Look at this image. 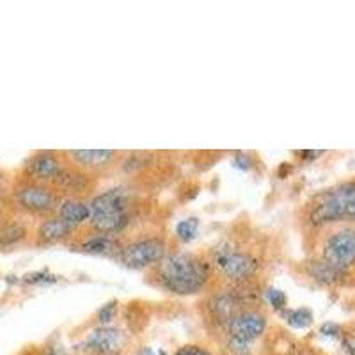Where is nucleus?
Masks as SVG:
<instances>
[{
    "instance_id": "f257e3e1",
    "label": "nucleus",
    "mask_w": 355,
    "mask_h": 355,
    "mask_svg": "<svg viewBox=\"0 0 355 355\" xmlns=\"http://www.w3.org/2000/svg\"><path fill=\"white\" fill-rule=\"evenodd\" d=\"M214 275L210 258L187 250H171L148 270V283L164 293L192 297L208 290Z\"/></svg>"
},
{
    "instance_id": "f03ea898",
    "label": "nucleus",
    "mask_w": 355,
    "mask_h": 355,
    "mask_svg": "<svg viewBox=\"0 0 355 355\" xmlns=\"http://www.w3.org/2000/svg\"><path fill=\"white\" fill-rule=\"evenodd\" d=\"M139 208L141 206L137 194L132 189L123 185L110 187L89 199L91 218L87 227L100 233L123 236L137 218Z\"/></svg>"
},
{
    "instance_id": "7ed1b4c3",
    "label": "nucleus",
    "mask_w": 355,
    "mask_h": 355,
    "mask_svg": "<svg viewBox=\"0 0 355 355\" xmlns=\"http://www.w3.org/2000/svg\"><path fill=\"white\" fill-rule=\"evenodd\" d=\"M304 222L313 230L332 226H355V180L338 183L309 199L304 208Z\"/></svg>"
},
{
    "instance_id": "20e7f679",
    "label": "nucleus",
    "mask_w": 355,
    "mask_h": 355,
    "mask_svg": "<svg viewBox=\"0 0 355 355\" xmlns=\"http://www.w3.org/2000/svg\"><path fill=\"white\" fill-rule=\"evenodd\" d=\"M8 201L12 210L37 222L44 217L55 215L57 208L62 201V196L50 183L36 182V180L15 173Z\"/></svg>"
},
{
    "instance_id": "39448f33",
    "label": "nucleus",
    "mask_w": 355,
    "mask_h": 355,
    "mask_svg": "<svg viewBox=\"0 0 355 355\" xmlns=\"http://www.w3.org/2000/svg\"><path fill=\"white\" fill-rule=\"evenodd\" d=\"M214 272L227 284L252 283L261 268V259L254 250L233 240L220 242L210 254Z\"/></svg>"
},
{
    "instance_id": "423d86ee",
    "label": "nucleus",
    "mask_w": 355,
    "mask_h": 355,
    "mask_svg": "<svg viewBox=\"0 0 355 355\" xmlns=\"http://www.w3.org/2000/svg\"><path fill=\"white\" fill-rule=\"evenodd\" d=\"M258 302L259 291L252 281V283L243 284H226L220 290L211 291L202 306H205L208 322L224 331L234 315H239L240 311L249 309V307H258L256 306Z\"/></svg>"
},
{
    "instance_id": "0eeeda50",
    "label": "nucleus",
    "mask_w": 355,
    "mask_h": 355,
    "mask_svg": "<svg viewBox=\"0 0 355 355\" xmlns=\"http://www.w3.org/2000/svg\"><path fill=\"white\" fill-rule=\"evenodd\" d=\"M316 259L331 266L347 281L355 270V226L343 224L327 227V233L322 236Z\"/></svg>"
},
{
    "instance_id": "6e6552de",
    "label": "nucleus",
    "mask_w": 355,
    "mask_h": 355,
    "mask_svg": "<svg viewBox=\"0 0 355 355\" xmlns=\"http://www.w3.org/2000/svg\"><path fill=\"white\" fill-rule=\"evenodd\" d=\"M169 252V242L164 234L144 233L125 240L116 261L130 270H150Z\"/></svg>"
},
{
    "instance_id": "1a4fd4ad",
    "label": "nucleus",
    "mask_w": 355,
    "mask_h": 355,
    "mask_svg": "<svg viewBox=\"0 0 355 355\" xmlns=\"http://www.w3.org/2000/svg\"><path fill=\"white\" fill-rule=\"evenodd\" d=\"M268 316L259 307H249L234 315L224 329L227 348L233 355H247L249 347L266 332Z\"/></svg>"
},
{
    "instance_id": "9d476101",
    "label": "nucleus",
    "mask_w": 355,
    "mask_h": 355,
    "mask_svg": "<svg viewBox=\"0 0 355 355\" xmlns=\"http://www.w3.org/2000/svg\"><path fill=\"white\" fill-rule=\"evenodd\" d=\"M66 162H68V157L62 151L37 150L21 162L17 173L25 178H31V180H36V182L53 185V182L64 169Z\"/></svg>"
},
{
    "instance_id": "9b49d317",
    "label": "nucleus",
    "mask_w": 355,
    "mask_h": 355,
    "mask_svg": "<svg viewBox=\"0 0 355 355\" xmlns=\"http://www.w3.org/2000/svg\"><path fill=\"white\" fill-rule=\"evenodd\" d=\"M123 242H125V239L119 234L100 233V231H93L85 226L77 231L68 247L89 256H105V258L116 259V256L121 250Z\"/></svg>"
},
{
    "instance_id": "f8f14e48",
    "label": "nucleus",
    "mask_w": 355,
    "mask_h": 355,
    "mask_svg": "<svg viewBox=\"0 0 355 355\" xmlns=\"http://www.w3.org/2000/svg\"><path fill=\"white\" fill-rule=\"evenodd\" d=\"M94 174L80 169L71 162H66L64 169L59 174L53 187L61 192L62 198H77V199H91L96 190V180Z\"/></svg>"
},
{
    "instance_id": "ddd939ff",
    "label": "nucleus",
    "mask_w": 355,
    "mask_h": 355,
    "mask_svg": "<svg viewBox=\"0 0 355 355\" xmlns=\"http://www.w3.org/2000/svg\"><path fill=\"white\" fill-rule=\"evenodd\" d=\"M34 224L36 222L11 208L4 226L0 230V250L11 252V250L24 249V247H33Z\"/></svg>"
},
{
    "instance_id": "4468645a",
    "label": "nucleus",
    "mask_w": 355,
    "mask_h": 355,
    "mask_svg": "<svg viewBox=\"0 0 355 355\" xmlns=\"http://www.w3.org/2000/svg\"><path fill=\"white\" fill-rule=\"evenodd\" d=\"M77 227L69 226L68 222L62 220L59 215H50L34 224L33 247H52L59 243L68 245L77 234Z\"/></svg>"
},
{
    "instance_id": "2eb2a0df",
    "label": "nucleus",
    "mask_w": 355,
    "mask_h": 355,
    "mask_svg": "<svg viewBox=\"0 0 355 355\" xmlns=\"http://www.w3.org/2000/svg\"><path fill=\"white\" fill-rule=\"evenodd\" d=\"M64 153L71 164L91 174L110 169L117 164V158L121 157L116 150H71Z\"/></svg>"
},
{
    "instance_id": "dca6fc26",
    "label": "nucleus",
    "mask_w": 355,
    "mask_h": 355,
    "mask_svg": "<svg viewBox=\"0 0 355 355\" xmlns=\"http://www.w3.org/2000/svg\"><path fill=\"white\" fill-rule=\"evenodd\" d=\"M125 343V332L112 325H100L85 339V350L94 355H116Z\"/></svg>"
},
{
    "instance_id": "f3484780",
    "label": "nucleus",
    "mask_w": 355,
    "mask_h": 355,
    "mask_svg": "<svg viewBox=\"0 0 355 355\" xmlns=\"http://www.w3.org/2000/svg\"><path fill=\"white\" fill-rule=\"evenodd\" d=\"M55 215L66 220L69 226L85 227L91 218V210H89V199H77V198H62L61 205L57 208Z\"/></svg>"
},
{
    "instance_id": "a211bd4d",
    "label": "nucleus",
    "mask_w": 355,
    "mask_h": 355,
    "mask_svg": "<svg viewBox=\"0 0 355 355\" xmlns=\"http://www.w3.org/2000/svg\"><path fill=\"white\" fill-rule=\"evenodd\" d=\"M283 316L286 323L293 329H306L313 323V313L307 307H299V309H284Z\"/></svg>"
},
{
    "instance_id": "6ab92c4d",
    "label": "nucleus",
    "mask_w": 355,
    "mask_h": 355,
    "mask_svg": "<svg viewBox=\"0 0 355 355\" xmlns=\"http://www.w3.org/2000/svg\"><path fill=\"white\" fill-rule=\"evenodd\" d=\"M199 231V218L189 217L178 222L176 226V239L182 243H190L198 236Z\"/></svg>"
},
{
    "instance_id": "aec40b11",
    "label": "nucleus",
    "mask_w": 355,
    "mask_h": 355,
    "mask_svg": "<svg viewBox=\"0 0 355 355\" xmlns=\"http://www.w3.org/2000/svg\"><path fill=\"white\" fill-rule=\"evenodd\" d=\"M263 299L268 302V306H272V309L279 311V313H283L284 309H288L286 295H284L283 290H279V288H274V286L266 288V290L263 291Z\"/></svg>"
},
{
    "instance_id": "412c9836",
    "label": "nucleus",
    "mask_w": 355,
    "mask_h": 355,
    "mask_svg": "<svg viewBox=\"0 0 355 355\" xmlns=\"http://www.w3.org/2000/svg\"><path fill=\"white\" fill-rule=\"evenodd\" d=\"M117 315V302L112 300V302H107L105 306H101L96 313V320L100 325H110L114 322Z\"/></svg>"
},
{
    "instance_id": "4be33fe9",
    "label": "nucleus",
    "mask_w": 355,
    "mask_h": 355,
    "mask_svg": "<svg viewBox=\"0 0 355 355\" xmlns=\"http://www.w3.org/2000/svg\"><path fill=\"white\" fill-rule=\"evenodd\" d=\"M12 174L0 167V201H8L9 192H11Z\"/></svg>"
},
{
    "instance_id": "5701e85b",
    "label": "nucleus",
    "mask_w": 355,
    "mask_h": 355,
    "mask_svg": "<svg viewBox=\"0 0 355 355\" xmlns=\"http://www.w3.org/2000/svg\"><path fill=\"white\" fill-rule=\"evenodd\" d=\"M25 281L31 284H53L57 277L52 274H46V272H36V274H28Z\"/></svg>"
},
{
    "instance_id": "b1692460",
    "label": "nucleus",
    "mask_w": 355,
    "mask_h": 355,
    "mask_svg": "<svg viewBox=\"0 0 355 355\" xmlns=\"http://www.w3.org/2000/svg\"><path fill=\"white\" fill-rule=\"evenodd\" d=\"M174 355H214L208 348L201 347V345H185L180 350H176Z\"/></svg>"
},
{
    "instance_id": "393cba45",
    "label": "nucleus",
    "mask_w": 355,
    "mask_h": 355,
    "mask_svg": "<svg viewBox=\"0 0 355 355\" xmlns=\"http://www.w3.org/2000/svg\"><path fill=\"white\" fill-rule=\"evenodd\" d=\"M234 167H239L242 171H249L252 167V160L247 153H239L234 157Z\"/></svg>"
},
{
    "instance_id": "a878e982",
    "label": "nucleus",
    "mask_w": 355,
    "mask_h": 355,
    "mask_svg": "<svg viewBox=\"0 0 355 355\" xmlns=\"http://www.w3.org/2000/svg\"><path fill=\"white\" fill-rule=\"evenodd\" d=\"M9 211H11V205H9V201H0V230H2V226H4L6 218H8Z\"/></svg>"
},
{
    "instance_id": "bb28decb",
    "label": "nucleus",
    "mask_w": 355,
    "mask_h": 355,
    "mask_svg": "<svg viewBox=\"0 0 355 355\" xmlns=\"http://www.w3.org/2000/svg\"><path fill=\"white\" fill-rule=\"evenodd\" d=\"M135 355H167V354H166V350H162V348L142 347Z\"/></svg>"
},
{
    "instance_id": "cd10ccee",
    "label": "nucleus",
    "mask_w": 355,
    "mask_h": 355,
    "mask_svg": "<svg viewBox=\"0 0 355 355\" xmlns=\"http://www.w3.org/2000/svg\"><path fill=\"white\" fill-rule=\"evenodd\" d=\"M339 332V327L338 325H334V323H325L322 327V334L325 336H336Z\"/></svg>"
},
{
    "instance_id": "c85d7f7f",
    "label": "nucleus",
    "mask_w": 355,
    "mask_h": 355,
    "mask_svg": "<svg viewBox=\"0 0 355 355\" xmlns=\"http://www.w3.org/2000/svg\"><path fill=\"white\" fill-rule=\"evenodd\" d=\"M46 355H64V352H62L59 347H52L49 352H46Z\"/></svg>"
},
{
    "instance_id": "c756f323",
    "label": "nucleus",
    "mask_w": 355,
    "mask_h": 355,
    "mask_svg": "<svg viewBox=\"0 0 355 355\" xmlns=\"http://www.w3.org/2000/svg\"><path fill=\"white\" fill-rule=\"evenodd\" d=\"M230 355H233V354H230Z\"/></svg>"
}]
</instances>
